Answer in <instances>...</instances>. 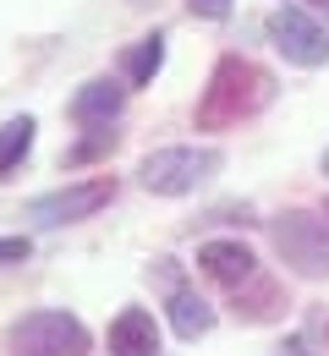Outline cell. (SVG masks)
Here are the masks:
<instances>
[{
    "mask_svg": "<svg viewBox=\"0 0 329 356\" xmlns=\"http://www.w3.org/2000/svg\"><path fill=\"white\" fill-rule=\"evenodd\" d=\"M280 307H285L280 280L252 274L247 285H236V318H241V323H269V318H280Z\"/></svg>",
    "mask_w": 329,
    "mask_h": 356,
    "instance_id": "30bf717a",
    "label": "cell"
},
{
    "mask_svg": "<svg viewBox=\"0 0 329 356\" xmlns=\"http://www.w3.org/2000/svg\"><path fill=\"white\" fill-rule=\"evenodd\" d=\"M324 176H329V148H324Z\"/></svg>",
    "mask_w": 329,
    "mask_h": 356,
    "instance_id": "ac0fdd59",
    "label": "cell"
},
{
    "mask_svg": "<svg viewBox=\"0 0 329 356\" xmlns=\"http://www.w3.org/2000/svg\"><path fill=\"white\" fill-rule=\"evenodd\" d=\"M269 39H275V49H280L291 66H302V72L329 66V28L319 17L296 11V6H280V11L269 17Z\"/></svg>",
    "mask_w": 329,
    "mask_h": 356,
    "instance_id": "8992f818",
    "label": "cell"
},
{
    "mask_svg": "<svg viewBox=\"0 0 329 356\" xmlns=\"http://www.w3.org/2000/svg\"><path fill=\"white\" fill-rule=\"evenodd\" d=\"M104 203H115V176H94V181H72V186H55V192H39L28 203V220L55 230V225H77L99 214Z\"/></svg>",
    "mask_w": 329,
    "mask_h": 356,
    "instance_id": "5b68a950",
    "label": "cell"
},
{
    "mask_svg": "<svg viewBox=\"0 0 329 356\" xmlns=\"http://www.w3.org/2000/svg\"><path fill=\"white\" fill-rule=\"evenodd\" d=\"M6 346H11V356H88L94 334L77 312L39 307V312H22L6 329Z\"/></svg>",
    "mask_w": 329,
    "mask_h": 356,
    "instance_id": "3957f363",
    "label": "cell"
},
{
    "mask_svg": "<svg viewBox=\"0 0 329 356\" xmlns=\"http://www.w3.org/2000/svg\"><path fill=\"white\" fill-rule=\"evenodd\" d=\"M231 6H236V0H187V11H192V17H203V22H225Z\"/></svg>",
    "mask_w": 329,
    "mask_h": 356,
    "instance_id": "9a60e30c",
    "label": "cell"
},
{
    "mask_svg": "<svg viewBox=\"0 0 329 356\" xmlns=\"http://www.w3.org/2000/svg\"><path fill=\"white\" fill-rule=\"evenodd\" d=\"M28 252H33L28 236H0V264H28Z\"/></svg>",
    "mask_w": 329,
    "mask_h": 356,
    "instance_id": "2e32d148",
    "label": "cell"
},
{
    "mask_svg": "<svg viewBox=\"0 0 329 356\" xmlns=\"http://www.w3.org/2000/svg\"><path fill=\"white\" fill-rule=\"evenodd\" d=\"M198 274L214 280V285H225V291H236V285H247L258 274V258L241 241H203L198 247Z\"/></svg>",
    "mask_w": 329,
    "mask_h": 356,
    "instance_id": "52a82bcc",
    "label": "cell"
},
{
    "mask_svg": "<svg viewBox=\"0 0 329 356\" xmlns=\"http://www.w3.org/2000/svg\"><path fill=\"white\" fill-rule=\"evenodd\" d=\"M115 148H121V132H115V127H88V137H77V143L61 154V165L77 170V165H94V159L115 154Z\"/></svg>",
    "mask_w": 329,
    "mask_h": 356,
    "instance_id": "5bb4252c",
    "label": "cell"
},
{
    "mask_svg": "<svg viewBox=\"0 0 329 356\" xmlns=\"http://www.w3.org/2000/svg\"><path fill=\"white\" fill-rule=\"evenodd\" d=\"M170 329H176L182 340H203V334L214 329V307H209L198 291H176V296H170Z\"/></svg>",
    "mask_w": 329,
    "mask_h": 356,
    "instance_id": "7c38bea8",
    "label": "cell"
},
{
    "mask_svg": "<svg viewBox=\"0 0 329 356\" xmlns=\"http://www.w3.org/2000/svg\"><path fill=\"white\" fill-rule=\"evenodd\" d=\"M121 104H127V88L121 83H110V77H94V83H83V88L72 93V121L77 127H115V115H121Z\"/></svg>",
    "mask_w": 329,
    "mask_h": 356,
    "instance_id": "ba28073f",
    "label": "cell"
},
{
    "mask_svg": "<svg viewBox=\"0 0 329 356\" xmlns=\"http://www.w3.org/2000/svg\"><path fill=\"white\" fill-rule=\"evenodd\" d=\"M324 220H329V214H324Z\"/></svg>",
    "mask_w": 329,
    "mask_h": 356,
    "instance_id": "d6986e66",
    "label": "cell"
},
{
    "mask_svg": "<svg viewBox=\"0 0 329 356\" xmlns=\"http://www.w3.org/2000/svg\"><path fill=\"white\" fill-rule=\"evenodd\" d=\"M110 356H159V323L148 307H121L110 323Z\"/></svg>",
    "mask_w": 329,
    "mask_h": 356,
    "instance_id": "9c48e42d",
    "label": "cell"
},
{
    "mask_svg": "<svg viewBox=\"0 0 329 356\" xmlns=\"http://www.w3.org/2000/svg\"><path fill=\"white\" fill-rule=\"evenodd\" d=\"M220 165H225L220 148H209V143H176V148L143 154L138 181H143V192H154V197H187L209 176H220Z\"/></svg>",
    "mask_w": 329,
    "mask_h": 356,
    "instance_id": "7a4b0ae2",
    "label": "cell"
},
{
    "mask_svg": "<svg viewBox=\"0 0 329 356\" xmlns=\"http://www.w3.org/2000/svg\"><path fill=\"white\" fill-rule=\"evenodd\" d=\"M269 99H275V77H269L258 60L220 55L214 72H209V88H203L198 110H192V121H198V132H225V127L252 121Z\"/></svg>",
    "mask_w": 329,
    "mask_h": 356,
    "instance_id": "6da1fadb",
    "label": "cell"
},
{
    "mask_svg": "<svg viewBox=\"0 0 329 356\" xmlns=\"http://www.w3.org/2000/svg\"><path fill=\"white\" fill-rule=\"evenodd\" d=\"M127 6H138V11H143V6H154V0H127Z\"/></svg>",
    "mask_w": 329,
    "mask_h": 356,
    "instance_id": "e0dca14e",
    "label": "cell"
},
{
    "mask_svg": "<svg viewBox=\"0 0 329 356\" xmlns=\"http://www.w3.org/2000/svg\"><path fill=\"white\" fill-rule=\"evenodd\" d=\"M33 132H39V121L33 115H11L6 127H0V181L11 176L28 154H33Z\"/></svg>",
    "mask_w": 329,
    "mask_h": 356,
    "instance_id": "4fadbf2b",
    "label": "cell"
},
{
    "mask_svg": "<svg viewBox=\"0 0 329 356\" xmlns=\"http://www.w3.org/2000/svg\"><path fill=\"white\" fill-rule=\"evenodd\" d=\"M159 66H165V33H148L138 44H127V55H121V77L132 88H148L159 77Z\"/></svg>",
    "mask_w": 329,
    "mask_h": 356,
    "instance_id": "8fae6325",
    "label": "cell"
},
{
    "mask_svg": "<svg viewBox=\"0 0 329 356\" xmlns=\"http://www.w3.org/2000/svg\"><path fill=\"white\" fill-rule=\"evenodd\" d=\"M269 241L280 252V264L302 280H329V220L307 209H285L269 220Z\"/></svg>",
    "mask_w": 329,
    "mask_h": 356,
    "instance_id": "277c9868",
    "label": "cell"
}]
</instances>
